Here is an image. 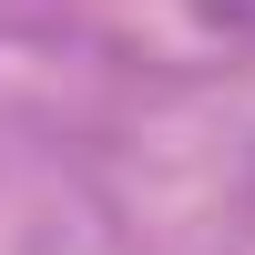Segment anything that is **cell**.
<instances>
[{"instance_id": "1", "label": "cell", "mask_w": 255, "mask_h": 255, "mask_svg": "<svg viewBox=\"0 0 255 255\" xmlns=\"http://www.w3.org/2000/svg\"><path fill=\"white\" fill-rule=\"evenodd\" d=\"M204 20H225V31H255V0H204Z\"/></svg>"}]
</instances>
